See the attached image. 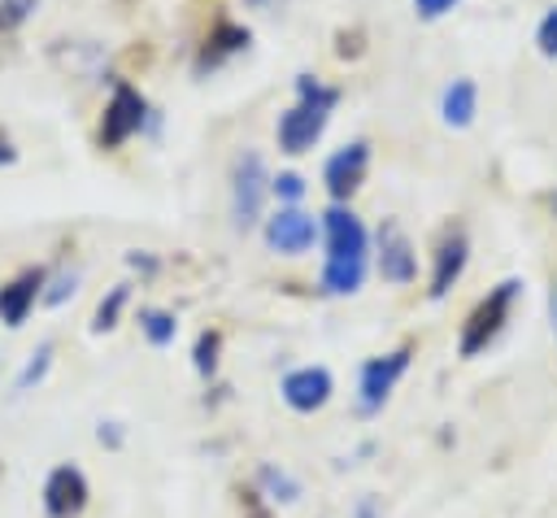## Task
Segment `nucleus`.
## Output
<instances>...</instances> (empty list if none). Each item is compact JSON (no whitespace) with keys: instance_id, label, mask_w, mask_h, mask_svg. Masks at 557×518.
Masks as SVG:
<instances>
[{"instance_id":"dca6fc26","label":"nucleus","mask_w":557,"mask_h":518,"mask_svg":"<svg viewBox=\"0 0 557 518\" xmlns=\"http://www.w3.org/2000/svg\"><path fill=\"white\" fill-rule=\"evenodd\" d=\"M474 100H479V96H474V83H470V78H453V87H448L444 100H440L444 122L457 126V131L470 126V122H474Z\"/></svg>"},{"instance_id":"a211bd4d","label":"nucleus","mask_w":557,"mask_h":518,"mask_svg":"<svg viewBox=\"0 0 557 518\" xmlns=\"http://www.w3.org/2000/svg\"><path fill=\"white\" fill-rule=\"evenodd\" d=\"M30 9H35V0H0V44L13 39V30L30 17Z\"/></svg>"},{"instance_id":"0eeeda50","label":"nucleus","mask_w":557,"mask_h":518,"mask_svg":"<svg viewBox=\"0 0 557 518\" xmlns=\"http://www.w3.org/2000/svg\"><path fill=\"white\" fill-rule=\"evenodd\" d=\"M87 505V479L78 466H57L44 483V509L48 518H78Z\"/></svg>"},{"instance_id":"cd10ccee","label":"nucleus","mask_w":557,"mask_h":518,"mask_svg":"<svg viewBox=\"0 0 557 518\" xmlns=\"http://www.w3.org/2000/svg\"><path fill=\"white\" fill-rule=\"evenodd\" d=\"M553 326H557V287H553Z\"/></svg>"},{"instance_id":"2eb2a0df","label":"nucleus","mask_w":557,"mask_h":518,"mask_svg":"<svg viewBox=\"0 0 557 518\" xmlns=\"http://www.w3.org/2000/svg\"><path fill=\"white\" fill-rule=\"evenodd\" d=\"M361 279H366V257H326V266H322V287L331 296L357 292Z\"/></svg>"},{"instance_id":"6e6552de","label":"nucleus","mask_w":557,"mask_h":518,"mask_svg":"<svg viewBox=\"0 0 557 518\" xmlns=\"http://www.w3.org/2000/svg\"><path fill=\"white\" fill-rule=\"evenodd\" d=\"M366 165H370V144H366V139H357V144L339 148V152L326 161V170H322V183H326V192H331L335 200H348V196L361 187V178H366Z\"/></svg>"},{"instance_id":"a878e982","label":"nucleus","mask_w":557,"mask_h":518,"mask_svg":"<svg viewBox=\"0 0 557 518\" xmlns=\"http://www.w3.org/2000/svg\"><path fill=\"white\" fill-rule=\"evenodd\" d=\"M13 157H17V148L9 144V135H0V165H9Z\"/></svg>"},{"instance_id":"f3484780","label":"nucleus","mask_w":557,"mask_h":518,"mask_svg":"<svg viewBox=\"0 0 557 518\" xmlns=\"http://www.w3.org/2000/svg\"><path fill=\"white\" fill-rule=\"evenodd\" d=\"M139 331L148 335V344H170L174 340V331H178V322H174V313H165V309H139Z\"/></svg>"},{"instance_id":"f03ea898","label":"nucleus","mask_w":557,"mask_h":518,"mask_svg":"<svg viewBox=\"0 0 557 518\" xmlns=\"http://www.w3.org/2000/svg\"><path fill=\"white\" fill-rule=\"evenodd\" d=\"M518 292H522V283H518V279H505V283H496V287L470 309V318H466V326H461V344H457L461 357L483 353V348L500 335V326L509 322V309H513Z\"/></svg>"},{"instance_id":"412c9836","label":"nucleus","mask_w":557,"mask_h":518,"mask_svg":"<svg viewBox=\"0 0 557 518\" xmlns=\"http://www.w3.org/2000/svg\"><path fill=\"white\" fill-rule=\"evenodd\" d=\"M270 192H274L278 200H292V205H296V200L305 196V178L287 170V174H278V178H270Z\"/></svg>"},{"instance_id":"bb28decb","label":"nucleus","mask_w":557,"mask_h":518,"mask_svg":"<svg viewBox=\"0 0 557 518\" xmlns=\"http://www.w3.org/2000/svg\"><path fill=\"white\" fill-rule=\"evenodd\" d=\"M357 518H374V505H361V509H357Z\"/></svg>"},{"instance_id":"4468645a","label":"nucleus","mask_w":557,"mask_h":518,"mask_svg":"<svg viewBox=\"0 0 557 518\" xmlns=\"http://www.w3.org/2000/svg\"><path fill=\"white\" fill-rule=\"evenodd\" d=\"M244 48H248V30L235 26V22H218V26L209 30L205 48H200L196 70H213V65H222L226 57H235V52H244Z\"/></svg>"},{"instance_id":"9b49d317","label":"nucleus","mask_w":557,"mask_h":518,"mask_svg":"<svg viewBox=\"0 0 557 518\" xmlns=\"http://www.w3.org/2000/svg\"><path fill=\"white\" fill-rule=\"evenodd\" d=\"M283 400H287L292 409H300V414L322 409V405L331 400V374H326L322 366H300V370H292V374L283 379Z\"/></svg>"},{"instance_id":"6ab92c4d","label":"nucleus","mask_w":557,"mask_h":518,"mask_svg":"<svg viewBox=\"0 0 557 518\" xmlns=\"http://www.w3.org/2000/svg\"><path fill=\"white\" fill-rule=\"evenodd\" d=\"M122 305H126V287H113V292H109V300H100V309H96V331H109V326H117V313H122Z\"/></svg>"},{"instance_id":"20e7f679","label":"nucleus","mask_w":557,"mask_h":518,"mask_svg":"<svg viewBox=\"0 0 557 518\" xmlns=\"http://www.w3.org/2000/svg\"><path fill=\"white\" fill-rule=\"evenodd\" d=\"M144 113H148L144 96H139L131 83H117V87H113V100H109V109H104V122H100V148L126 144V139L144 126Z\"/></svg>"},{"instance_id":"4be33fe9","label":"nucleus","mask_w":557,"mask_h":518,"mask_svg":"<svg viewBox=\"0 0 557 518\" xmlns=\"http://www.w3.org/2000/svg\"><path fill=\"white\" fill-rule=\"evenodd\" d=\"M74 283H78V274H74V270H65V274H57V279H52V287H48L39 300H44V305H61L65 296H74Z\"/></svg>"},{"instance_id":"393cba45","label":"nucleus","mask_w":557,"mask_h":518,"mask_svg":"<svg viewBox=\"0 0 557 518\" xmlns=\"http://www.w3.org/2000/svg\"><path fill=\"white\" fill-rule=\"evenodd\" d=\"M457 0H413V9H418V17H426V22H435V17H444L448 9H453Z\"/></svg>"},{"instance_id":"ddd939ff","label":"nucleus","mask_w":557,"mask_h":518,"mask_svg":"<svg viewBox=\"0 0 557 518\" xmlns=\"http://www.w3.org/2000/svg\"><path fill=\"white\" fill-rule=\"evenodd\" d=\"M466 252H470L466 231H444V239H440V248H435V270H431V296H435V300L461 279Z\"/></svg>"},{"instance_id":"9d476101","label":"nucleus","mask_w":557,"mask_h":518,"mask_svg":"<svg viewBox=\"0 0 557 518\" xmlns=\"http://www.w3.org/2000/svg\"><path fill=\"white\" fill-rule=\"evenodd\" d=\"M379 274L387 283H409L418 274L413 244L405 239V231L396 222H383V231H379Z\"/></svg>"},{"instance_id":"c756f323","label":"nucleus","mask_w":557,"mask_h":518,"mask_svg":"<svg viewBox=\"0 0 557 518\" xmlns=\"http://www.w3.org/2000/svg\"><path fill=\"white\" fill-rule=\"evenodd\" d=\"M553 213H557V196H553Z\"/></svg>"},{"instance_id":"5701e85b","label":"nucleus","mask_w":557,"mask_h":518,"mask_svg":"<svg viewBox=\"0 0 557 518\" xmlns=\"http://www.w3.org/2000/svg\"><path fill=\"white\" fill-rule=\"evenodd\" d=\"M535 44H540V52H544V57H557V9H553L544 22H540Z\"/></svg>"},{"instance_id":"423d86ee","label":"nucleus","mask_w":557,"mask_h":518,"mask_svg":"<svg viewBox=\"0 0 557 518\" xmlns=\"http://www.w3.org/2000/svg\"><path fill=\"white\" fill-rule=\"evenodd\" d=\"M318 239V222H313V213H305V209H278L274 218H265V244L274 248V252H287V257H296V252H305L309 244Z\"/></svg>"},{"instance_id":"b1692460","label":"nucleus","mask_w":557,"mask_h":518,"mask_svg":"<svg viewBox=\"0 0 557 518\" xmlns=\"http://www.w3.org/2000/svg\"><path fill=\"white\" fill-rule=\"evenodd\" d=\"M48 357H52V344H39V353H35V361L22 370V379H17V387H30L35 379H44V370H48Z\"/></svg>"},{"instance_id":"1a4fd4ad","label":"nucleus","mask_w":557,"mask_h":518,"mask_svg":"<svg viewBox=\"0 0 557 518\" xmlns=\"http://www.w3.org/2000/svg\"><path fill=\"white\" fill-rule=\"evenodd\" d=\"M322 231H326V257H366V226L352 209H344V205L326 209Z\"/></svg>"},{"instance_id":"f8f14e48","label":"nucleus","mask_w":557,"mask_h":518,"mask_svg":"<svg viewBox=\"0 0 557 518\" xmlns=\"http://www.w3.org/2000/svg\"><path fill=\"white\" fill-rule=\"evenodd\" d=\"M44 283H48L44 270H22L17 279H9L0 287V322L4 326H22L26 313H30V305L44 296Z\"/></svg>"},{"instance_id":"aec40b11","label":"nucleus","mask_w":557,"mask_h":518,"mask_svg":"<svg viewBox=\"0 0 557 518\" xmlns=\"http://www.w3.org/2000/svg\"><path fill=\"white\" fill-rule=\"evenodd\" d=\"M218 331H200V340H196V370L200 374H213V366H218Z\"/></svg>"},{"instance_id":"c85d7f7f","label":"nucleus","mask_w":557,"mask_h":518,"mask_svg":"<svg viewBox=\"0 0 557 518\" xmlns=\"http://www.w3.org/2000/svg\"><path fill=\"white\" fill-rule=\"evenodd\" d=\"M248 4H257V9H261V4H274V0H248Z\"/></svg>"},{"instance_id":"39448f33","label":"nucleus","mask_w":557,"mask_h":518,"mask_svg":"<svg viewBox=\"0 0 557 518\" xmlns=\"http://www.w3.org/2000/svg\"><path fill=\"white\" fill-rule=\"evenodd\" d=\"M405 366H409V348H396V353H387V357H370L366 366H361V409L366 414H374V409H383V400L392 396V387H396V379L405 374Z\"/></svg>"},{"instance_id":"7ed1b4c3","label":"nucleus","mask_w":557,"mask_h":518,"mask_svg":"<svg viewBox=\"0 0 557 518\" xmlns=\"http://www.w3.org/2000/svg\"><path fill=\"white\" fill-rule=\"evenodd\" d=\"M265 192H270V174H265L261 157L257 152H239V161L231 170V209H235V226L239 231L257 226Z\"/></svg>"},{"instance_id":"f257e3e1","label":"nucleus","mask_w":557,"mask_h":518,"mask_svg":"<svg viewBox=\"0 0 557 518\" xmlns=\"http://www.w3.org/2000/svg\"><path fill=\"white\" fill-rule=\"evenodd\" d=\"M339 104V91L318 83L313 74H300L296 78V104L278 118V148L283 152H305L318 144V135L326 131V118L331 109Z\"/></svg>"}]
</instances>
